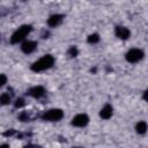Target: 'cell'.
<instances>
[{
	"mask_svg": "<svg viewBox=\"0 0 148 148\" xmlns=\"http://www.w3.org/2000/svg\"><path fill=\"white\" fill-rule=\"evenodd\" d=\"M53 64H54V58L51 54H45L44 57H42L37 61H35L30 68L34 72H43V71L51 68L53 66Z\"/></svg>",
	"mask_w": 148,
	"mask_h": 148,
	"instance_id": "6da1fadb",
	"label": "cell"
},
{
	"mask_svg": "<svg viewBox=\"0 0 148 148\" xmlns=\"http://www.w3.org/2000/svg\"><path fill=\"white\" fill-rule=\"evenodd\" d=\"M88 123H89V117L87 114H84V113L76 114L72 119V125L75 126V127H84Z\"/></svg>",
	"mask_w": 148,
	"mask_h": 148,
	"instance_id": "5b68a950",
	"label": "cell"
},
{
	"mask_svg": "<svg viewBox=\"0 0 148 148\" xmlns=\"http://www.w3.org/2000/svg\"><path fill=\"white\" fill-rule=\"evenodd\" d=\"M62 18H64L62 15H60V14H54V15H52V16L49 17L47 24H49L50 27H58V25L62 22Z\"/></svg>",
	"mask_w": 148,
	"mask_h": 148,
	"instance_id": "30bf717a",
	"label": "cell"
},
{
	"mask_svg": "<svg viewBox=\"0 0 148 148\" xmlns=\"http://www.w3.org/2000/svg\"><path fill=\"white\" fill-rule=\"evenodd\" d=\"M36 47H37V43L36 42H34V40H25V42H23V44L21 46V50L24 53L29 54V53L34 52L36 50Z\"/></svg>",
	"mask_w": 148,
	"mask_h": 148,
	"instance_id": "52a82bcc",
	"label": "cell"
},
{
	"mask_svg": "<svg viewBox=\"0 0 148 148\" xmlns=\"http://www.w3.org/2000/svg\"><path fill=\"white\" fill-rule=\"evenodd\" d=\"M62 117H64V112L61 109H50L43 113L42 119L46 121H59Z\"/></svg>",
	"mask_w": 148,
	"mask_h": 148,
	"instance_id": "3957f363",
	"label": "cell"
},
{
	"mask_svg": "<svg viewBox=\"0 0 148 148\" xmlns=\"http://www.w3.org/2000/svg\"><path fill=\"white\" fill-rule=\"evenodd\" d=\"M135 131L138 134H145L147 131V124L146 121H139L135 126Z\"/></svg>",
	"mask_w": 148,
	"mask_h": 148,
	"instance_id": "8fae6325",
	"label": "cell"
},
{
	"mask_svg": "<svg viewBox=\"0 0 148 148\" xmlns=\"http://www.w3.org/2000/svg\"><path fill=\"white\" fill-rule=\"evenodd\" d=\"M87 40H88V43H90V44H96V43L99 42V36H98V34H91V35L88 36Z\"/></svg>",
	"mask_w": 148,
	"mask_h": 148,
	"instance_id": "4fadbf2b",
	"label": "cell"
},
{
	"mask_svg": "<svg viewBox=\"0 0 148 148\" xmlns=\"http://www.w3.org/2000/svg\"><path fill=\"white\" fill-rule=\"evenodd\" d=\"M32 30V27L29 25V24H24V25H21L10 37V43L12 44H17L20 42H22Z\"/></svg>",
	"mask_w": 148,
	"mask_h": 148,
	"instance_id": "7a4b0ae2",
	"label": "cell"
},
{
	"mask_svg": "<svg viewBox=\"0 0 148 148\" xmlns=\"http://www.w3.org/2000/svg\"><path fill=\"white\" fill-rule=\"evenodd\" d=\"M114 34L120 39H127L131 36V31L126 27H117L114 30Z\"/></svg>",
	"mask_w": 148,
	"mask_h": 148,
	"instance_id": "ba28073f",
	"label": "cell"
},
{
	"mask_svg": "<svg viewBox=\"0 0 148 148\" xmlns=\"http://www.w3.org/2000/svg\"><path fill=\"white\" fill-rule=\"evenodd\" d=\"M20 119H21L22 121H25V120H28V119H29V117H28V114H27V113H21V114H20Z\"/></svg>",
	"mask_w": 148,
	"mask_h": 148,
	"instance_id": "e0dca14e",
	"label": "cell"
},
{
	"mask_svg": "<svg viewBox=\"0 0 148 148\" xmlns=\"http://www.w3.org/2000/svg\"><path fill=\"white\" fill-rule=\"evenodd\" d=\"M67 53H68V56H69V57H72V58H73V57H76V56H77L79 51H77V49H76L75 46H71V47L68 49V52H67Z\"/></svg>",
	"mask_w": 148,
	"mask_h": 148,
	"instance_id": "5bb4252c",
	"label": "cell"
},
{
	"mask_svg": "<svg viewBox=\"0 0 148 148\" xmlns=\"http://www.w3.org/2000/svg\"><path fill=\"white\" fill-rule=\"evenodd\" d=\"M6 82H7V76L5 74H0V87L5 86Z\"/></svg>",
	"mask_w": 148,
	"mask_h": 148,
	"instance_id": "2e32d148",
	"label": "cell"
},
{
	"mask_svg": "<svg viewBox=\"0 0 148 148\" xmlns=\"http://www.w3.org/2000/svg\"><path fill=\"white\" fill-rule=\"evenodd\" d=\"M112 114H113V109H112V106H111L110 104L104 105V106L102 108V110L99 111V116H101V118H103V119H109V118L112 117Z\"/></svg>",
	"mask_w": 148,
	"mask_h": 148,
	"instance_id": "9c48e42d",
	"label": "cell"
},
{
	"mask_svg": "<svg viewBox=\"0 0 148 148\" xmlns=\"http://www.w3.org/2000/svg\"><path fill=\"white\" fill-rule=\"evenodd\" d=\"M10 102H12V98H10L9 94L3 92L2 95H0V104H1V105H7V104H9Z\"/></svg>",
	"mask_w": 148,
	"mask_h": 148,
	"instance_id": "7c38bea8",
	"label": "cell"
},
{
	"mask_svg": "<svg viewBox=\"0 0 148 148\" xmlns=\"http://www.w3.org/2000/svg\"><path fill=\"white\" fill-rule=\"evenodd\" d=\"M24 101L22 99V98H17L16 99V102H15V108H22V106H24Z\"/></svg>",
	"mask_w": 148,
	"mask_h": 148,
	"instance_id": "9a60e30c",
	"label": "cell"
},
{
	"mask_svg": "<svg viewBox=\"0 0 148 148\" xmlns=\"http://www.w3.org/2000/svg\"><path fill=\"white\" fill-rule=\"evenodd\" d=\"M143 51L142 50H140V49H131L127 53H126V60L128 61V62H132V64H134V62H138V61H140L142 58H143Z\"/></svg>",
	"mask_w": 148,
	"mask_h": 148,
	"instance_id": "277c9868",
	"label": "cell"
},
{
	"mask_svg": "<svg viewBox=\"0 0 148 148\" xmlns=\"http://www.w3.org/2000/svg\"><path fill=\"white\" fill-rule=\"evenodd\" d=\"M28 95L34 97V98H40L45 95V89L42 86H36V87H32L28 90Z\"/></svg>",
	"mask_w": 148,
	"mask_h": 148,
	"instance_id": "8992f818",
	"label": "cell"
}]
</instances>
